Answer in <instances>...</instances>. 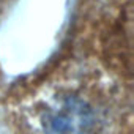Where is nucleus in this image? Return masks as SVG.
Returning <instances> with one entry per match:
<instances>
[{
  "mask_svg": "<svg viewBox=\"0 0 134 134\" xmlns=\"http://www.w3.org/2000/svg\"><path fill=\"white\" fill-rule=\"evenodd\" d=\"M118 87L99 71H68L44 84L21 109L30 134H109L121 118Z\"/></svg>",
  "mask_w": 134,
  "mask_h": 134,
  "instance_id": "nucleus-1",
  "label": "nucleus"
}]
</instances>
